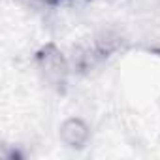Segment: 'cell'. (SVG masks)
Here are the masks:
<instances>
[{
	"mask_svg": "<svg viewBox=\"0 0 160 160\" xmlns=\"http://www.w3.org/2000/svg\"><path fill=\"white\" fill-rule=\"evenodd\" d=\"M36 64H38L40 73L43 75V79L51 85H64L66 75H68V72L72 68L70 60L53 43L42 47L36 53Z\"/></svg>",
	"mask_w": 160,
	"mask_h": 160,
	"instance_id": "1",
	"label": "cell"
},
{
	"mask_svg": "<svg viewBox=\"0 0 160 160\" xmlns=\"http://www.w3.org/2000/svg\"><path fill=\"white\" fill-rule=\"evenodd\" d=\"M58 138L70 149H83L91 138V130L85 121L77 119V117H70L60 124Z\"/></svg>",
	"mask_w": 160,
	"mask_h": 160,
	"instance_id": "2",
	"label": "cell"
}]
</instances>
